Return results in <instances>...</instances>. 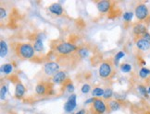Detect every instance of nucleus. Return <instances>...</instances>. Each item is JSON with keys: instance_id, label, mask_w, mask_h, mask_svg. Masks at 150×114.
<instances>
[{"instance_id": "f257e3e1", "label": "nucleus", "mask_w": 150, "mask_h": 114, "mask_svg": "<svg viewBox=\"0 0 150 114\" xmlns=\"http://www.w3.org/2000/svg\"><path fill=\"white\" fill-rule=\"evenodd\" d=\"M13 50L16 55L21 59H31L33 57L35 51L33 45L26 42H18L13 45Z\"/></svg>"}, {"instance_id": "f03ea898", "label": "nucleus", "mask_w": 150, "mask_h": 114, "mask_svg": "<svg viewBox=\"0 0 150 114\" xmlns=\"http://www.w3.org/2000/svg\"><path fill=\"white\" fill-rule=\"evenodd\" d=\"M99 76L103 79H109L114 75L113 63L111 61H104L99 66Z\"/></svg>"}, {"instance_id": "7ed1b4c3", "label": "nucleus", "mask_w": 150, "mask_h": 114, "mask_svg": "<svg viewBox=\"0 0 150 114\" xmlns=\"http://www.w3.org/2000/svg\"><path fill=\"white\" fill-rule=\"evenodd\" d=\"M55 52L61 55H69L71 54H73L78 50L77 46L71 42H61L59 43L55 47Z\"/></svg>"}, {"instance_id": "20e7f679", "label": "nucleus", "mask_w": 150, "mask_h": 114, "mask_svg": "<svg viewBox=\"0 0 150 114\" xmlns=\"http://www.w3.org/2000/svg\"><path fill=\"white\" fill-rule=\"evenodd\" d=\"M35 92L38 95H51L53 94V85L49 82H40L35 88Z\"/></svg>"}, {"instance_id": "39448f33", "label": "nucleus", "mask_w": 150, "mask_h": 114, "mask_svg": "<svg viewBox=\"0 0 150 114\" xmlns=\"http://www.w3.org/2000/svg\"><path fill=\"white\" fill-rule=\"evenodd\" d=\"M135 16L137 19L140 21L146 20L149 17V10H148V8L146 7V5L145 4L137 5L135 8Z\"/></svg>"}, {"instance_id": "423d86ee", "label": "nucleus", "mask_w": 150, "mask_h": 114, "mask_svg": "<svg viewBox=\"0 0 150 114\" xmlns=\"http://www.w3.org/2000/svg\"><path fill=\"white\" fill-rule=\"evenodd\" d=\"M59 65L56 62H48L44 65V72L47 76H54L57 73L59 72Z\"/></svg>"}, {"instance_id": "0eeeda50", "label": "nucleus", "mask_w": 150, "mask_h": 114, "mask_svg": "<svg viewBox=\"0 0 150 114\" xmlns=\"http://www.w3.org/2000/svg\"><path fill=\"white\" fill-rule=\"evenodd\" d=\"M107 105L102 99L96 98L95 101L93 102L91 110L93 111L94 114H104L107 111Z\"/></svg>"}, {"instance_id": "6e6552de", "label": "nucleus", "mask_w": 150, "mask_h": 114, "mask_svg": "<svg viewBox=\"0 0 150 114\" xmlns=\"http://www.w3.org/2000/svg\"><path fill=\"white\" fill-rule=\"evenodd\" d=\"M96 3L97 9L101 13H108L112 8V2L108 1V0H100V1H96Z\"/></svg>"}, {"instance_id": "1a4fd4ad", "label": "nucleus", "mask_w": 150, "mask_h": 114, "mask_svg": "<svg viewBox=\"0 0 150 114\" xmlns=\"http://www.w3.org/2000/svg\"><path fill=\"white\" fill-rule=\"evenodd\" d=\"M76 95L71 94L64 105V111L66 112H71L76 108Z\"/></svg>"}, {"instance_id": "9d476101", "label": "nucleus", "mask_w": 150, "mask_h": 114, "mask_svg": "<svg viewBox=\"0 0 150 114\" xmlns=\"http://www.w3.org/2000/svg\"><path fill=\"white\" fill-rule=\"evenodd\" d=\"M135 45L138 49L140 51H143V52H146V51L150 49V42L146 41L143 37H138L135 40Z\"/></svg>"}, {"instance_id": "9b49d317", "label": "nucleus", "mask_w": 150, "mask_h": 114, "mask_svg": "<svg viewBox=\"0 0 150 114\" xmlns=\"http://www.w3.org/2000/svg\"><path fill=\"white\" fill-rule=\"evenodd\" d=\"M67 80V75L66 72L64 71H59V73H57L54 76H52V82L57 85L63 84Z\"/></svg>"}, {"instance_id": "f8f14e48", "label": "nucleus", "mask_w": 150, "mask_h": 114, "mask_svg": "<svg viewBox=\"0 0 150 114\" xmlns=\"http://www.w3.org/2000/svg\"><path fill=\"white\" fill-rule=\"evenodd\" d=\"M132 31H134V35L138 36V37H142L144 34H146L147 31V27L146 25H144L142 23H136L134 26V28H132Z\"/></svg>"}, {"instance_id": "ddd939ff", "label": "nucleus", "mask_w": 150, "mask_h": 114, "mask_svg": "<svg viewBox=\"0 0 150 114\" xmlns=\"http://www.w3.org/2000/svg\"><path fill=\"white\" fill-rule=\"evenodd\" d=\"M26 91V88L23 85H22L21 82H18L16 84V87H15V98L17 99H21L23 97L24 93Z\"/></svg>"}, {"instance_id": "4468645a", "label": "nucleus", "mask_w": 150, "mask_h": 114, "mask_svg": "<svg viewBox=\"0 0 150 114\" xmlns=\"http://www.w3.org/2000/svg\"><path fill=\"white\" fill-rule=\"evenodd\" d=\"M48 10L52 14L57 15V16H61L63 14V12H64V10H63V8L61 7V5L57 4V3L51 5L48 8Z\"/></svg>"}, {"instance_id": "2eb2a0df", "label": "nucleus", "mask_w": 150, "mask_h": 114, "mask_svg": "<svg viewBox=\"0 0 150 114\" xmlns=\"http://www.w3.org/2000/svg\"><path fill=\"white\" fill-rule=\"evenodd\" d=\"M33 49L35 52L37 53H41L44 51V42H43V39L37 36L36 39L34 40V42H33Z\"/></svg>"}, {"instance_id": "dca6fc26", "label": "nucleus", "mask_w": 150, "mask_h": 114, "mask_svg": "<svg viewBox=\"0 0 150 114\" xmlns=\"http://www.w3.org/2000/svg\"><path fill=\"white\" fill-rule=\"evenodd\" d=\"M8 52V48L7 42L2 40V41L0 42V56H1L2 58H4L5 56H7Z\"/></svg>"}, {"instance_id": "f3484780", "label": "nucleus", "mask_w": 150, "mask_h": 114, "mask_svg": "<svg viewBox=\"0 0 150 114\" xmlns=\"http://www.w3.org/2000/svg\"><path fill=\"white\" fill-rule=\"evenodd\" d=\"M76 54H77V55L80 57V58L83 59V58H86V57L88 56V54H89V50L86 48V47H81V48H79L76 51Z\"/></svg>"}, {"instance_id": "a211bd4d", "label": "nucleus", "mask_w": 150, "mask_h": 114, "mask_svg": "<svg viewBox=\"0 0 150 114\" xmlns=\"http://www.w3.org/2000/svg\"><path fill=\"white\" fill-rule=\"evenodd\" d=\"M107 107L111 111H117L120 108V103L118 100H110L108 103Z\"/></svg>"}, {"instance_id": "6ab92c4d", "label": "nucleus", "mask_w": 150, "mask_h": 114, "mask_svg": "<svg viewBox=\"0 0 150 114\" xmlns=\"http://www.w3.org/2000/svg\"><path fill=\"white\" fill-rule=\"evenodd\" d=\"M63 88H64V89L67 90V92L69 93H73L74 91V87H73V84L72 82L70 80V79H67V80L63 83Z\"/></svg>"}, {"instance_id": "aec40b11", "label": "nucleus", "mask_w": 150, "mask_h": 114, "mask_svg": "<svg viewBox=\"0 0 150 114\" xmlns=\"http://www.w3.org/2000/svg\"><path fill=\"white\" fill-rule=\"evenodd\" d=\"M1 70L5 75H9V74L13 70V66L11 64H5V65H3Z\"/></svg>"}, {"instance_id": "412c9836", "label": "nucleus", "mask_w": 150, "mask_h": 114, "mask_svg": "<svg viewBox=\"0 0 150 114\" xmlns=\"http://www.w3.org/2000/svg\"><path fill=\"white\" fill-rule=\"evenodd\" d=\"M104 90L101 88H96L93 91H92V95L93 97H96V98H99V97H103L104 95Z\"/></svg>"}, {"instance_id": "4be33fe9", "label": "nucleus", "mask_w": 150, "mask_h": 114, "mask_svg": "<svg viewBox=\"0 0 150 114\" xmlns=\"http://www.w3.org/2000/svg\"><path fill=\"white\" fill-rule=\"evenodd\" d=\"M149 74H150V70L146 67L141 68V70L139 71V76L141 78H146L149 76Z\"/></svg>"}, {"instance_id": "5701e85b", "label": "nucleus", "mask_w": 150, "mask_h": 114, "mask_svg": "<svg viewBox=\"0 0 150 114\" xmlns=\"http://www.w3.org/2000/svg\"><path fill=\"white\" fill-rule=\"evenodd\" d=\"M138 91L140 92V94L142 96H144L145 98H148V92H147V88L145 87V86H138Z\"/></svg>"}, {"instance_id": "b1692460", "label": "nucleus", "mask_w": 150, "mask_h": 114, "mask_svg": "<svg viewBox=\"0 0 150 114\" xmlns=\"http://www.w3.org/2000/svg\"><path fill=\"white\" fill-rule=\"evenodd\" d=\"M113 96V90L111 88H107L104 91V95H103V98L105 99H111Z\"/></svg>"}, {"instance_id": "393cba45", "label": "nucleus", "mask_w": 150, "mask_h": 114, "mask_svg": "<svg viewBox=\"0 0 150 114\" xmlns=\"http://www.w3.org/2000/svg\"><path fill=\"white\" fill-rule=\"evenodd\" d=\"M132 17H134V13L132 11H126L123 13V19L126 22H130L132 19Z\"/></svg>"}, {"instance_id": "a878e982", "label": "nucleus", "mask_w": 150, "mask_h": 114, "mask_svg": "<svg viewBox=\"0 0 150 114\" xmlns=\"http://www.w3.org/2000/svg\"><path fill=\"white\" fill-rule=\"evenodd\" d=\"M124 55H125V54L123 52H119L116 55H115V57H114V64L117 65L119 64L120 60L122 59V58H123Z\"/></svg>"}, {"instance_id": "bb28decb", "label": "nucleus", "mask_w": 150, "mask_h": 114, "mask_svg": "<svg viewBox=\"0 0 150 114\" xmlns=\"http://www.w3.org/2000/svg\"><path fill=\"white\" fill-rule=\"evenodd\" d=\"M120 70L123 73H129L132 70V65L129 64H122L120 65Z\"/></svg>"}, {"instance_id": "cd10ccee", "label": "nucleus", "mask_w": 150, "mask_h": 114, "mask_svg": "<svg viewBox=\"0 0 150 114\" xmlns=\"http://www.w3.org/2000/svg\"><path fill=\"white\" fill-rule=\"evenodd\" d=\"M7 91H8V87L7 86L2 85V87H1V99L2 100L5 99V96L7 94Z\"/></svg>"}, {"instance_id": "c85d7f7f", "label": "nucleus", "mask_w": 150, "mask_h": 114, "mask_svg": "<svg viewBox=\"0 0 150 114\" xmlns=\"http://www.w3.org/2000/svg\"><path fill=\"white\" fill-rule=\"evenodd\" d=\"M90 89H91V86L88 85V84H84L82 87V92L83 94H87L90 91Z\"/></svg>"}, {"instance_id": "c756f323", "label": "nucleus", "mask_w": 150, "mask_h": 114, "mask_svg": "<svg viewBox=\"0 0 150 114\" xmlns=\"http://www.w3.org/2000/svg\"><path fill=\"white\" fill-rule=\"evenodd\" d=\"M0 13H1V16H0V17H1V19H3L5 17L7 16V14H6V10L3 8H0Z\"/></svg>"}, {"instance_id": "7c9ffc66", "label": "nucleus", "mask_w": 150, "mask_h": 114, "mask_svg": "<svg viewBox=\"0 0 150 114\" xmlns=\"http://www.w3.org/2000/svg\"><path fill=\"white\" fill-rule=\"evenodd\" d=\"M144 39H146V41H148V42H150V33H148V32H146V34H144V35L142 36Z\"/></svg>"}, {"instance_id": "2f4dec72", "label": "nucleus", "mask_w": 150, "mask_h": 114, "mask_svg": "<svg viewBox=\"0 0 150 114\" xmlns=\"http://www.w3.org/2000/svg\"><path fill=\"white\" fill-rule=\"evenodd\" d=\"M95 99H96V98H93V99H87V100L85 101V104H89V103H91V102H94V101H95Z\"/></svg>"}, {"instance_id": "473e14b6", "label": "nucleus", "mask_w": 150, "mask_h": 114, "mask_svg": "<svg viewBox=\"0 0 150 114\" xmlns=\"http://www.w3.org/2000/svg\"><path fill=\"white\" fill-rule=\"evenodd\" d=\"M76 114H85V110H81V111H78Z\"/></svg>"}, {"instance_id": "72a5a7b5", "label": "nucleus", "mask_w": 150, "mask_h": 114, "mask_svg": "<svg viewBox=\"0 0 150 114\" xmlns=\"http://www.w3.org/2000/svg\"><path fill=\"white\" fill-rule=\"evenodd\" d=\"M147 92H148V94H150V87L147 88Z\"/></svg>"}]
</instances>
